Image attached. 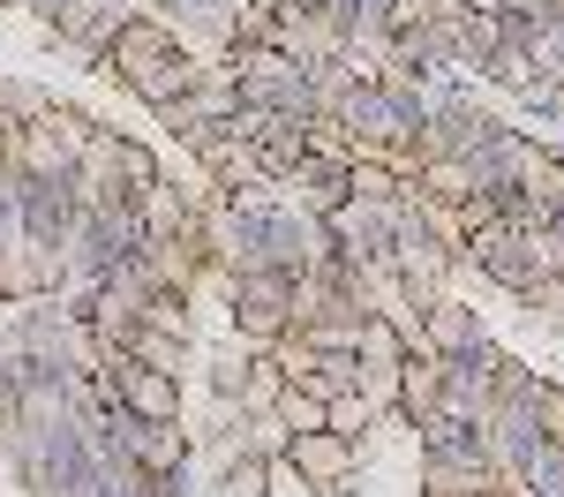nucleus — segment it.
<instances>
[{
  "instance_id": "nucleus-8",
  "label": "nucleus",
  "mask_w": 564,
  "mask_h": 497,
  "mask_svg": "<svg viewBox=\"0 0 564 497\" xmlns=\"http://www.w3.org/2000/svg\"><path fill=\"white\" fill-rule=\"evenodd\" d=\"M422 188L436 204H467L475 196V166L467 159H422Z\"/></svg>"
},
{
  "instance_id": "nucleus-4",
  "label": "nucleus",
  "mask_w": 564,
  "mask_h": 497,
  "mask_svg": "<svg viewBox=\"0 0 564 497\" xmlns=\"http://www.w3.org/2000/svg\"><path fill=\"white\" fill-rule=\"evenodd\" d=\"M135 8L129 0H68L53 23H61V39H76V45H90V53H106V45L121 39V23H129Z\"/></svg>"
},
{
  "instance_id": "nucleus-9",
  "label": "nucleus",
  "mask_w": 564,
  "mask_h": 497,
  "mask_svg": "<svg viewBox=\"0 0 564 497\" xmlns=\"http://www.w3.org/2000/svg\"><path fill=\"white\" fill-rule=\"evenodd\" d=\"M279 430H294V437H302V430H324V400L302 392V385H286V392H279Z\"/></svg>"
},
{
  "instance_id": "nucleus-3",
  "label": "nucleus",
  "mask_w": 564,
  "mask_h": 497,
  "mask_svg": "<svg viewBox=\"0 0 564 497\" xmlns=\"http://www.w3.org/2000/svg\"><path fill=\"white\" fill-rule=\"evenodd\" d=\"M286 460L302 467L316 490H339L354 475V437H332V430H302L294 445H286Z\"/></svg>"
},
{
  "instance_id": "nucleus-7",
  "label": "nucleus",
  "mask_w": 564,
  "mask_h": 497,
  "mask_svg": "<svg viewBox=\"0 0 564 497\" xmlns=\"http://www.w3.org/2000/svg\"><path fill=\"white\" fill-rule=\"evenodd\" d=\"M181 460H188V437H181L174 422H143V437H135V467H143V475H174Z\"/></svg>"
},
{
  "instance_id": "nucleus-2",
  "label": "nucleus",
  "mask_w": 564,
  "mask_h": 497,
  "mask_svg": "<svg viewBox=\"0 0 564 497\" xmlns=\"http://www.w3.org/2000/svg\"><path fill=\"white\" fill-rule=\"evenodd\" d=\"M121 84H129L143 106H159V114H166V106H174V98H188V90L204 84V76H196V61H188L181 45H166V53H151V61L121 68Z\"/></svg>"
},
{
  "instance_id": "nucleus-6",
  "label": "nucleus",
  "mask_w": 564,
  "mask_h": 497,
  "mask_svg": "<svg viewBox=\"0 0 564 497\" xmlns=\"http://www.w3.org/2000/svg\"><path fill=\"white\" fill-rule=\"evenodd\" d=\"M475 339H481V324L459 310V302H436V310H430V332H422V347H430V355H467Z\"/></svg>"
},
{
  "instance_id": "nucleus-10",
  "label": "nucleus",
  "mask_w": 564,
  "mask_h": 497,
  "mask_svg": "<svg viewBox=\"0 0 564 497\" xmlns=\"http://www.w3.org/2000/svg\"><path fill=\"white\" fill-rule=\"evenodd\" d=\"M534 414H542V437H564V392L557 385H534Z\"/></svg>"
},
{
  "instance_id": "nucleus-5",
  "label": "nucleus",
  "mask_w": 564,
  "mask_h": 497,
  "mask_svg": "<svg viewBox=\"0 0 564 497\" xmlns=\"http://www.w3.org/2000/svg\"><path fill=\"white\" fill-rule=\"evenodd\" d=\"M121 407H129V414H143V422H174V414H181V377L129 361V377H121Z\"/></svg>"
},
{
  "instance_id": "nucleus-1",
  "label": "nucleus",
  "mask_w": 564,
  "mask_h": 497,
  "mask_svg": "<svg viewBox=\"0 0 564 497\" xmlns=\"http://www.w3.org/2000/svg\"><path fill=\"white\" fill-rule=\"evenodd\" d=\"M422 452H430L436 467H489L497 460L481 414H459V407H430L422 414Z\"/></svg>"
}]
</instances>
